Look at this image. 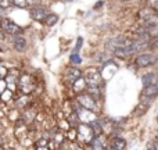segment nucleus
<instances>
[{
	"mask_svg": "<svg viewBox=\"0 0 158 150\" xmlns=\"http://www.w3.org/2000/svg\"><path fill=\"white\" fill-rule=\"evenodd\" d=\"M18 90L22 95H33L36 90L35 78L29 72H21V76L18 79Z\"/></svg>",
	"mask_w": 158,
	"mask_h": 150,
	"instance_id": "nucleus-1",
	"label": "nucleus"
},
{
	"mask_svg": "<svg viewBox=\"0 0 158 150\" xmlns=\"http://www.w3.org/2000/svg\"><path fill=\"white\" fill-rule=\"evenodd\" d=\"M78 128V136H79V142L85 143V145H92V142L97 138V135H96L94 129H93V126L90 125V124H83L81 122L79 125L77 126Z\"/></svg>",
	"mask_w": 158,
	"mask_h": 150,
	"instance_id": "nucleus-2",
	"label": "nucleus"
},
{
	"mask_svg": "<svg viewBox=\"0 0 158 150\" xmlns=\"http://www.w3.org/2000/svg\"><path fill=\"white\" fill-rule=\"evenodd\" d=\"M83 76L87 82V88H101V85H103L101 71H98L94 67H90V68L85 70Z\"/></svg>",
	"mask_w": 158,
	"mask_h": 150,
	"instance_id": "nucleus-3",
	"label": "nucleus"
},
{
	"mask_svg": "<svg viewBox=\"0 0 158 150\" xmlns=\"http://www.w3.org/2000/svg\"><path fill=\"white\" fill-rule=\"evenodd\" d=\"M77 101L81 104L82 107H83L85 110H89V111H92V113H98L100 111V104H98V101L96 100L94 97H92L87 92L78 95L77 96Z\"/></svg>",
	"mask_w": 158,
	"mask_h": 150,
	"instance_id": "nucleus-4",
	"label": "nucleus"
},
{
	"mask_svg": "<svg viewBox=\"0 0 158 150\" xmlns=\"http://www.w3.org/2000/svg\"><path fill=\"white\" fill-rule=\"evenodd\" d=\"M158 57H156V54L153 53H140L135 57V66L137 68H147V67H151V66H156Z\"/></svg>",
	"mask_w": 158,
	"mask_h": 150,
	"instance_id": "nucleus-5",
	"label": "nucleus"
},
{
	"mask_svg": "<svg viewBox=\"0 0 158 150\" xmlns=\"http://www.w3.org/2000/svg\"><path fill=\"white\" fill-rule=\"evenodd\" d=\"M2 31L6 33V35H8L11 38V36H17V35H21L22 33V28L18 27V25L15 24L14 21H11L10 18H6V17H3L2 18Z\"/></svg>",
	"mask_w": 158,
	"mask_h": 150,
	"instance_id": "nucleus-6",
	"label": "nucleus"
},
{
	"mask_svg": "<svg viewBox=\"0 0 158 150\" xmlns=\"http://www.w3.org/2000/svg\"><path fill=\"white\" fill-rule=\"evenodd\" d=\"M158 96V84L153 85V86H146L142 90V96L140 100L142 101H147V103H153V100Z\"/></svg>",
	"mask_w": 158,
	"mask_h": 150,
	"instance_id": "nucleus-7",
	"label": "nucleus"
},
{
	"mask_svg": "<svg viewBox=\"0 0 158 150\" xmlns=\"http://www.w3.org/2000/svg\"><path fill=\"white\" fill-rule=\"evenodd\" d=\"M10 42L13 45V49L15 50L17 53H25L28 49V42L27 39L22 35H17V36H11Z\"/></svg>",
	"mask_w": 158,
	"mask_h": 150,
	"instance_id": "nucleus-8",
	"label": "nucleus"
},
{
	"mask_svg": "<svg viewBox=\"0 0 158 150\" xmlns=\"http://www.w3.org/2000/svg\"><path fill=\"white\" fill-rule=\"evenodd\" d=\"M137 15H139V19L144 24V22L150 21L151 18H154V17H157V10L153 7H148V6H146V7H143L142 10L137 13Z\"/></svg>",
	"mask_w": 158,
	"mask_h": 150,
	"instance_id": "nucleus-9",
	"label": "nucleus"
},
{
	"mask_svg": "<svg viewBox=\"0 0 158 150\" xmlns=\"http://www.w3.org/2000/svg\"><path fill=\"white\" fill-rule=\"evenodd\" d=\"M83 74H85V72L82 71L81 68H78V67H71V68L67 70L65 79L68 81V84H71V86H72V84H74V82H77L79 78H82Z\"/></svg>",
	"mask_w": 158,
	"mask_h": 150,
	"instance_id": "nucleus-10",
	"label": "nucleus"
},
{
	"mask_svg": "<svg viewBox=\"0 0 158 150\" xmlns=\"http://www.w3.org/2000/svg\"><path fill=\"white\" fill-rule=\"evenodd\" d=\"M50 13H47L46 8L40 7V6H36V7H32L31 8V17H32L35 21H43L47 18V15H49Z\"/></svg>",
	"mask_w": 158,
	"mask_h": 150,
	"instance_id": "nucleus-11",
	"label": "nucleus"
},
{
	"mask_svg": "<svg viewBox=\"0 0 158 150\" xmlns=\"http://www.w3.org/2000/svg\"><path fill=\"white\" fill-rule=\"evenodd\" d=\"M142 84H143V88L157 85L158 84V74L157 72H147V74H144L142 76Z\"/></svg>",
	"mask_w": 158,
	"mask_h": 150,
	"instance_id": "nucleus-12",
	"label": "nucleus"
},
{
	"mask_svg": "<svg viewBox=\"0 0 158 150\" xmlns=\"http://www.w3.org/2000/svg\"><path fill=\"white\" fill-rule=\"evenodd\" d=\"M72 90H74L75 95H81V93H85L87 90V82L86 79H85V76H82V78H79L77 82H74L72 84Z\"/></svg>",
	"mask_w": 158,
	"mask_h": 150,
	"instance_id": "nucleus-13",
	"label": "nucleus"
},
{
	"mask_svg": "<svg viewBox=\"0 0 158 150\" xmlns=\"http://www.w3.org/2000/svg\"><path fill=\"white\" fill-rule=\"evenodd\" d=\"M110 148L114 150H125L126 149V140L121 136H115L110 140Z\"/></svg>",
	"mask_w": 158,
	"mask_h": 150,
	"instance_id": "nucleus-14",
	"label": "nucleus"
},
{
	"mask_svg": "<svg viewBox=\"0 0 158 150\" xmlns=\"http://www.w3.org/2000/svg\"><path fill=\"white\" fill-rule=\"evenodd\" d=\"M151 103H147V101H139V104L136 106V109L133 110V114L136 115V117H142V115H144L146 113H147V110L150 109Z\"/></svg>",
	"mask_w": 158,
	"mask_h": 150,
	"instance_id": "nucleus-15",
	"label": "nucleus"
},
{
	"mask_svg": "<svg viewBox=\"0 0 158 150\" xmlns=\"http://www.w3.org/2000/svg\"><path fill=\"white\" fill-rule=\"evenodd\" d=\"M65 138H67V142L69 143H77L79 140V136H78V128L77 126H72L68 132H65Z\"/></svg>",
	"mask_w": 158,
	"mask_h": 150,
	"instance_id": "nucleus-16",
	"label": "nucleus"
},
{
	"mask_svg": "<svg viewBox=\"0 0 158 150\" xmlns=\"http://www.w3.org/2000/svg\"><path fill=\"white\" fill-rule=\"evenodd\" d=\"M58 21V15L57 14H53L50 13L49 15H47V18L44 19V25L46 27H53V25H56V22Z\"/></svg>",
	"mask_w": 158,
	"mask_h": 150,
	"instance_id": "nucleus-17",
	"label": "nucleus"
},
{
	"mask_svg": "<svg viewBox=\"0 0 158 150\" xmlns=\"http://www.w3.org/2000/svg\"><path fill=\"white\" fill-rule=\"evenodd\" d=\"M14 0H0V8H2L3 11L6 10V8H8V7H11V6L14 4Z\"/></svg>",
	"mask_w": 158,
	"mask_h": 150,
	"instance_id": "nucleus-18",
	"label": "nucleus"
},
{
	"mask_svg": "<svg viewBox=\"0 0 158 150\" xmlns=\"http://www.w3.org/2000/svg\"><path fill=\"white\" fill-rule=\"evenodd\" d=\"M8 71H10V70H7L6 64H4V63H2V66H0V76H2V79H6V78H7Z\"/></svg>",
	"mask_w": 158,
	"mask_h": 150,
	"instance_id": "nucleus-19",
	"label": "nucleus"
},
{
	"mask_svg": "<svg viewBox=\"0 0 158 150\" xmlns=\"http://www.w3.org/2000/svg\"><path fill=\"white\" fill-rule=\"evenodd\" d=\"M14 6H17V7H19V8H25V7H28V0H14Z\"/></svg>",
	"mask_w": 158,
	"mask_h": 150,
	"instance_id": "nucleus-20",
	"label": "nucleus"
},
{
	"mask_svg": "<svg viewBox=\"0 0 158 150\" xmlns=\"http://www.w3.org/2000/svg\"><path fill=\"white\" fill-rule=\"evenodd\" d=\"M150 49H158V35L151 38L150 41Z\"/></svg>",
	"mask_w": 158,
	"mask_h": 150,
	"instance_id": "nucleus-21",
	"label": "nucleus"
},
{
	"mask_svg": "<svg viewBox=\"0 0 158 150\" xmlns=\"http://www.w3.org/2000/svg\"><path fill=\"white\" fill-rule=\"evenodd\" d=\"M71 63H72V64H81V63H82V60H81V57H79V54L74 53V54L71 56Z\"/></svg>",
	"mask_w": 158,
	"mask_h": 150,
	"instance_id": "nucleus-22",
	"label": "nucleus"
},
{
	"mask_svg": "<svg viewBox=\"0 0 158 150\" xmlns=\"http://www.w3.org/2000/svg\"><path fill=\"white\" fill-rule=\"evenodd\" d=\"M39 3H40V0H28V4H29V6H33V7L39 6Z\"/></svg>",
	"mask_w": 158,
	"mask_h": 150,
	"instance_id": "nucleus-23",
	"label": "nucleus"
},
{
	"mask_svg": "<svg viewBox=\"0 0 158 150\" xmlns=\"http://www.w3.org/2000/svg\"><path fill=\"white\" fill-rule=\"evenodd\" d=\"M119 2H132V0H119Z\"/></svg>",
	"mask_w": 158,
	"mask_h": 150,
	"instance_id": "nucleus-24",
	"label": "nucleus"
},
{
	"mask_svg": "<svg viewBox=\"0 0 158 150\" xmlns=\"http://www.w3.org/2000/svg\"><path fill=\"white\" fill-rule=\"evenodd\" d=\"M156 67H157V68H158V60H157V63H156Z\"/></svg>",
	"mask_w": 158,
	"mask_h": 150,
	"instance_id": "nucleus-25",
	"label": "nucleus"
},
{
	"mask_svg": "<svg viewBox=\"0 0 158 150\" xmlns=\"http://www.w3.org/2000/svg\"><path fill=\"white\" fill-rule=\"evenodd\" d=\"M156 10H158V6H157V8H156Z\"/></svg>",
	"mask_w": 158,
	"mask_h": 150,
	"instance_id": "nucleus-26",
	"label": "nucleus"
}]
</instances>
